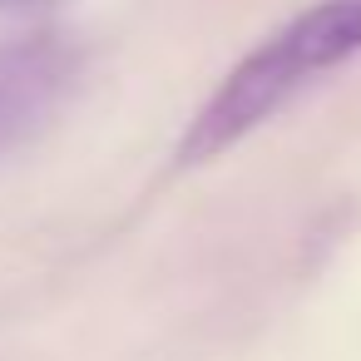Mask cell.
Returning <instances> with one entry per match:
<instances>
[{
  "label": "cell",
  "instance_id": "6da1fadb",
  "mask_svg": "<svg viewBox=\"0 0 361 361\" xmlns=\"http://www.w3.org/2000/svg\"><path fill=\"white\" fill-rule=\"evenodd\" d=\"M302 85V75L292 70L287 50L277 45V35L267 45H257L252 55H243L233 65V75L208 94V104L193 114L183 144H178V164L198 169L223 159L238 139H247L272 109H282V99H292V90Z\"/></svg>",
  "mask_w": 361,
  "mask_h": 361
},
{
  "label": "cell",
  "instance_id": "3957f363",
  "mask_svg": "<svg viewBox=\"0 0 361 361\" xmlns=\"http://www.w3.org/2000/svg\"><path fill=\"white\" fill-rule=\"evenodd\" d=\"M277 45L287 50L302 80L346 65L351 55H361V0H317L292 25L277 30Z\"/></svg>",
  "mask_w": 361,
  "mask_h": 361
},
{
  "label": "cell",
  "instance_id": "7a4b0ae2",
  "mask_svg": "<svg viewBox=\"0 0 361 361\" xmlns=\"http://www.w3.org/2000/svg\"><path fill=\"white\" fill-rule=\"evenodd\" d=\"M70 75H75V55L50 35L0 50V144L40 124L60 104V90L70 85Z\"/></svg>",
  "mask_w": 361,
  "mask_h": 361
}]
</instances>
